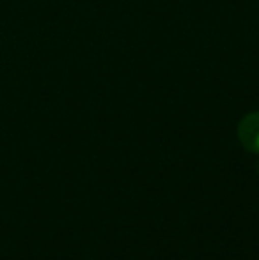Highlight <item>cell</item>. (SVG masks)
Returning a JSON list of instances; mask_svg holds the SVG:
<instances>
[{
	"label": "cell",
	"mask_w": 259,
	"mask_h": 260,
	"mask_svg": "<svg viewBox=\"0 0 259 260\" xmlns=\"http://www.w3.org/2000/svg\"><path fill=\"white\" fill-rule=\"evenodd\" d=\"M238 138L250 152H259V112L243 117L238 126Z\"/></svg>",
	"instance_id": "cell-1"
}]
</instances>
